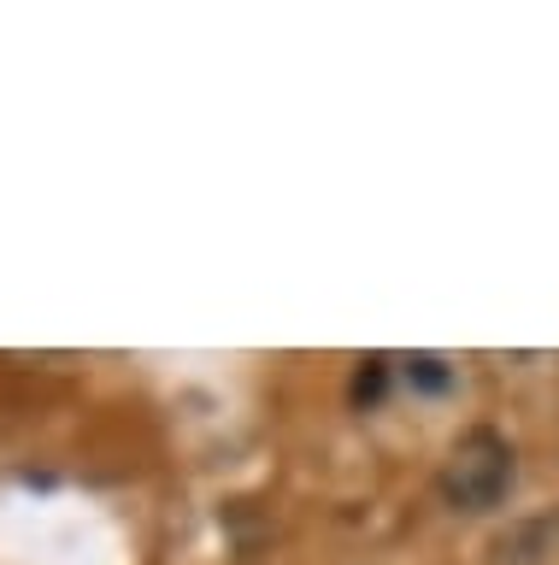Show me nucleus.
Masks as SVG:
<instances>
[{
    "mask_svg": "<svg viewBox=\"0 0 559 565\" xmlns=\"http://www.w3.org/2000/svg\"><path fill=\"white\" fill-rule=\"evenodd\" d=\"M513 483H518V454H513V441L501 430H488V424L465 430L448 448L442 471H436V489H442V501L453 512H495L506 494H513Z\"/></svg>",
    "mask_w": 559,
    "mask_h": 565,
    "instance_id": "1",
    "label": "nucleus"
},
{
    "mask_svg": "<svg viewBox=\"0 0 559 565\" xmlns=\"http://www.w3.org/2000/svg\"><path fill=\"white\" fill-rule=\"evenodd\" d=\"M383 388H389V360L372 353V360H359V371H354V406H377Z\"/></svg>",
    "mask_w": 559,
    "mask_h": 565,
    "instance_id": "2",
    "label": "nucleus"
},
{
    "mask_svg": "<svg viewBox=\"0 0 559 565\" xmlns=\"http://www.w3.org/2000/svg\"><path fill=\"white\" fill-rule=\"evenodd\" d=\"M407 377L424 388V395H442V388L453 383V371L436 360V353H412V360H407Z\"/></svg>",
    "mask_w": 559,
    "mask_h": 565,
    "instance_id": "3",
    "label": "nucleus"
}]
</instances>
